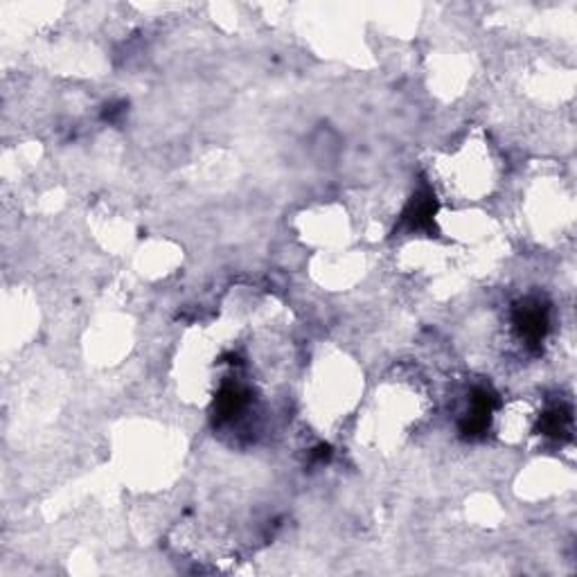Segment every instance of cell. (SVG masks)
I'll return each instance as SVG.
<instances>
[{
  "label": "cell",
  "mask_w": 577,
  "mask_h": 577,
  "mask_svg": "<svg viewBox=\"0 0 577 577\" xmlns=\"http://www.w3.org/2000/svg\"><path fill=\"white\" fill-rule=\"evenodd\" d=\"M515 325L528 343H537V341H541L546 336V330H549V311H546L543 305H539V302H525V305H521L517 309Z\"/></svg>",
  "instance_id": "1"
},
{
  "label": "cell",
  "mask_w": 577,
  "mask_h": 577,
  "mask_svg": "<svg viewBox=\"0 0 577 577\" xmlns=\"http://www.w3.org/2000/svg\"><path fill=\"white\" fill-rule=\"evenodd\" d=\"M433 217H436V201H433L429 189L418 192V195L413 196L406 212H404V221H406L411 228H418V230L429 228V226L433 223Z\"/></svg>",
  "instance_id": "2"
}]
</instances>
